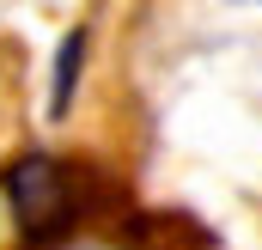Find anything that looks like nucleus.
<instances>
[{
  "label": "nucleus",
  "mask_w": 262,
  "mask_h": 250,
  "mask_svg": "<svg viewBox=\"0 0 262 250\" xmlns=\"http://www.w3.org/2000/svg\"><path fill=\"white\" fill-rule=\"evenodd\" d=\"M6 201H12V220L31 244L55 250L73 244V226L92 214L85 201V171L67 165V159H49V153H25L12 171H6Z\"/></svg>",
  "instance_id": "1"
},
{
  "label": "nucleus",
  "mask_w": 262,
  "mask_h": 250,
  "mask_svg": "<svg viewBox=\"0 0 262 250\" xmlns=\"http://www.w3.org/2000/svg\"><path fill=\"white\" fill-rule=\"evenodd\" d=\"M79 67H85V25H73L55 49V73H49V116L61 122L73 110V92H79Z\"/></svg>",
  "instance_id": "2"
},
{
  "label": "nucleus",
  "mask_w": 262,
  "mask_h": 250,
  "mask_svg": "<svg viewBox=\"0 0 262 250\" xmlns=\"http://www.w3.org/2000/svg\"><path fill=\"white\" fill-rule=\"evenodd\" d=\"M55 250H98V244H55Z\"/></svg>",
  "instance_id": "3"
}]
</instances>
